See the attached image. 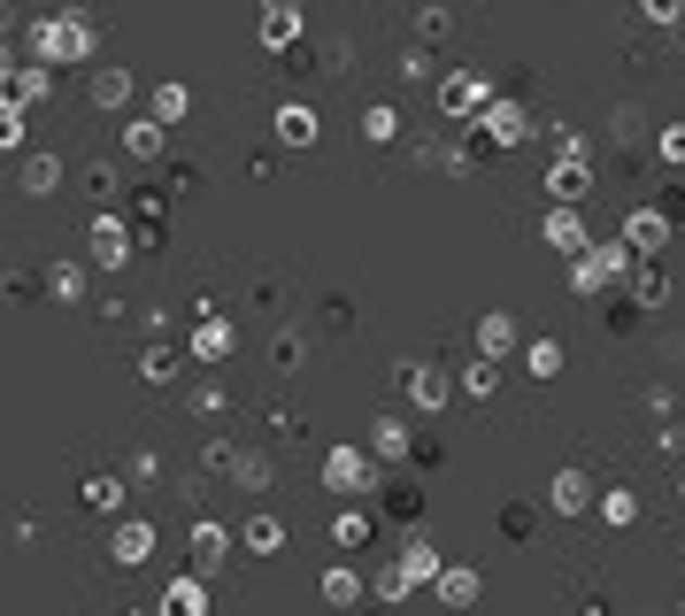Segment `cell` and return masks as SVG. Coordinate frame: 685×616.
Returning a JSON list of instances; mask_svg holds the SVG:
<instances>
[{
	"label": "cell",
	"instance_id": "cell-1",
	"mask_svg": "<svg viewBox=\"0 0 685 616\" xmlns=\"http://www.w3.org/2000/svg\"><path fill=\"white\" fill-rule=\"evenodd\" d=\"M31 54H39V62H85V54H93V24H85L77 0H69L62 16L31 24Z\"/></svg>",
	"mask_w": 685,
	"mask_h": 616
},
{
	"label": "cell",
	"instance_id": "cell-2",
	"mask_svg": "<svg viewBox=\"0 0 685 616\" xmlns=\"http://www.w3.org/2000/svg\"><path fill=\"white\" fill-rule=\"evenodd\" d=\"M470 131H485L493 147H524L540 124H532V109H524V101H508V93H485V109L470 116Z\"/></svg>",
	"mask_w": 685,
	"mask_h": 616
},
{
	"label": "cell",
	"instance_id": "cell-3",
	"mask_svg": "<svg viewBox=\"0 0 685 616\" xmlns=\"http://www.w3.org/2000/svg\"><path fill=\"white\" fill-rule=\"evenodd\" d=\"M617 239H624L632 254H670V247H677V216H670V209H632Z\"/></svg>",
	"mask_w": 685,
	"mask_h": 616
},
{
	"label": "cell",
	"instance_id": "cell-4",
	"mask_svg": "<svg viewBox=\"0 0 685 616\" xmlns=\"http://www.w3.org/2000/svg\"><path fill=\"white\" fill-rule=\"evenodd\" d=\"M324 486H331V493H378V455L331 448V455H324Z\"/></svg>",
	"mask_w": 685,
	"mask_h": 616
},
{
	"label": "cell",
	"instance_id": "cell-5",
	"mask_svg": "<svg viewBox=\"0 0 685 616\" xmlns=\"http://www.w3.org/2000/svg\"><path fill=\"white\" fill-rule=\"evenodd\" d=\"M624 309H670V271H662V254H639L632 271H624Z\"/></svg>",
	"mask_w": 685,
	"mask_h": 616
},
{
	"label": "cell",
	"instance_id": "cell-6",
	"mask_svg": "<svg viewBox=\"0 0 685 616\" xmlns=\"http://www.w3.org/2000/svg\"><path fill=\"white\" fill-rule=\"evenodd\" d=\"M485 93H493L485 77H470V70H455V77H440V116H447V124H470V116L485 109Z\"/></svg>",
	"mask_w": 685,
	"mask_h": 616
},
{
	"label": "cell",
	"instance_id": "cell-7",
	"mask_svg": "<svg viewBox=\"0 0 685 616\" xmlns=\"http://www.w3.org/2000/svg\"><path fill=\"white\" fill-rule=\"evenodd\" d=\"M147 555H154V524H147V516H116V540H109V563H116V570H139Z\"/></svg>",
	"mask_w": 685,
	"mask_h": 616
},
{
	"label": "cell",
	"instance_id": "cell-8",
	"mask_svg": "<svg viewBox=\"0 0 685 616\" xmlns=\"http://www.w3.org/2000/svg\"><path fill=\"white\" fill-rule=\"evenodd\" d=\"M540 239H547V247H562V254H578V247H593V231H585V216H578V201H555V209L540 216Z\"/></svg>",
	"mask_w": 685,
	"mask_h": 616
},
{
	"label": "cell",
	"instance_id": "cell-9",
	"mask_svg": "<svg viewBox=\"0 0 685 616\" xmlns=\"http://www.w3.org/2000/svg\"><path fill=\"white\" fill-rule=\"evenodd\" d=\"M401 386H408L416 408H447V393H455V378L440 363H401Z\"/></svg>",
	"mask_w": 685,
	"mask_h": 616
},
{
	"label": "cell",
	"instance_id": "cell-10",
	"mask_svg": "<svg viewBox=\"0 0 685 616\" xmlns=\"http://www.w3.org/2000/svg\"><path fill=\"white\" fill-rule=\"evenodd\" d=\"M517 347H524V331H517V316H508V309H485V316H478V355L508 363Z\"/></svg>",
	"mask_w": 685,
	"mask_h": 616
},
{
	"label": "cell",
	"instance_id": "cell-11",
	"mask_svg": "<svg viewBox=\"0 0 685 616\" xmlns=\"http://www.w3.org/2000/svg\"><path fill=\"white\" fill-rule=\"evenodd\" d=\"M131 247H139V239H131V224H124V216H101V224H93V262H101V271H124Z\"/></svg>",
	"mask_w": 685,
	"mask_h": 616
},
{
	"label": "cell",
	"instance_id": "cell-12",
	"mask_svg": "<svg viewBox=\"0 0 685 616\" xmlns=\"http://www.w3.org/2000/svg\"><path fill=\"white\" fill-rule=\"evenodd\" d=\"M547 508H555V516H585V508H593V478H585V470H555V478H547Z\"/></svg>",
	"mask_w": 685,
	"mask_h": 616
},
{
	"label": "cell",
	"instance_id": "cell-13",
	"mask_svg": "<svg viewBox=\"0 0 685 616\" xmlns=\"http://www.w3.org/2000/svg\"><path fill=\"white\" fill-rule=\"evenodd\" d=\"M585 193H593V169L570 162V154H555L547 162V201H585Z\"/></svg>",
	"mask_w": 685,
	"mask_h": 616
},
{
	"label": "cell",
	"instance_id": "cell-14",
	"mask_svg": "<svg viewBox=\"0 0 685 616\" xmlns=\"http://www.w3.org/2000/svg\"><path fill=\"white\" fill-rule=\"evenodd\" d=\"M408 448H416L408 416H378V424H370V455H378V463H408Z\"/></svg>",
	"mask_w": 685,
	"mask_h": 616
},
{
	"label": "cell",
	"instance_id": "cell-15",
	"mask_svg": "<svg viewBox=\"0 0 685 616\" xmlns=\"http://www.w3.org/2000/svg\"><path fill=\"white\" fill-rule=\"evenodd\" d=\"M231 355V324L201 301V324H193V363H224Z\"/></svg>",
	"mask_w": 685,
	"mask_h": 616
},
{
	"label": "cell",
	"instance_id": "cell-16",
	"mask_svg": "<svg viewBox=\"0 0 685 616\" xmlns=\"http://www.w3.org/2000/svg\"><path fill=\"white\" fill-rule=\"evenodd\" d=\"M162 147H169V124H154V116H131L124 124V154L131 162H162Z\"/></svg>",
	"mask_w": 685,
	"mask_h": 616
},
{
	"label": "cell",
	"instance_id": "cell-17",
	"mask_svg": "<svg viewBox=\"0 0 685 616\" xmlns=\"http://www.w3.org/2000/svg\"><path fill=\"white\" fill-rule=\"evenodd\" d=\"M432 586H440V601H447V608H470V601L485 593V578H478L470 563H440V578H432Z\"/></svg>",
	"mask_w": 685,
	"mask_h": 616
},
{
	"label": "cell",
	"instance_id": "cell-18",
	"mask_svg": "<svg viewBox=\"0 0 685 616\" xmlns=\"http://www.w3.org/2000/svg\"><path fill=\"white\" fill-rule=\"evenodd\" d=\"M593 516H601L609 532H632V524H639V493H632V486H609V493H593Z\"/></svg>",
	"mask_w": 685,
	"mask_h": 616
},
{
	"label": "cell",
	"instance_id": "cell-19",
	"mask_svg": "<svg viewBox=\"0 0 685 616\" xmlns=\"http://www.w3.org/2000/svg\"><path fill=\"white\" fill-rule=\"evenodd\" d=\"M562 262H570V286H578L585 301H601V293L617 286V278L601 271V254H593V247H578V254H562Z\"/></svg>",
	"mask_w": 685,
	"mask_h": 616
},
{
	"label": "cell",
	"instance_id": "cell-20",
	"mask_svg": "<svg viewBox=\"0 0 685 616\" xmlns=\"http://www.w3.org/2000/svg\"><path fill=\"white\" fill-rule=\"evenodd\" d=\"M385 501H378V516H393V524H423V486L416 478H401V486H378Z\"/></svg>",
	"mask_w": 685,
	"mask_h": 616
},
{
	"label": "cell",
	"instance_id": "cell-21",
	"mask_svg": "<svg viewBox=\"0 0 685 616\" xmlns=\"http://www.w3.org/2000/svg\"><path fill=\"white\" fill-rule=\"evenodd\" d=\"M62 178H69V162H62V154H31V162H24V193H31V201L62 193Z\"/></svg>",
	"mask_w": 685,
	"mask_h": 616
},
{
	"label": "cell",
	"instance_id": "cell-22",
	"mask_svg": "<svg viewBox=\"0 0 685 616\" xmlns=\"http://www.w3.org/2000/svg\"><path fill=\"white\" fill-rule=\"evenodd\" d=\"M239 548H246V555H278V548H286V524H278V516H263V508H254V516L239 524Z\"/></svg>",
	"mask_w": 685,
	"mask_h": 616
},
{
	"label": "cell",
	"instance_id": "cell-23",
	"mask_svg": "<svg viewBox=\"0 0 685 616\" xmlns=\"http://www.w3.org/2000/svg\"><path fill=\"white\" fill-rule=\"evenodd\" d=\"M316 131H324V124H316L308 101H286V109H278V139H286V147H316Z\"/></svg>",
	"mask_w": 685,
	"mask_h": 616
},
{
	"label": "cell",
	"instance_id": "cell-24",
	"mask_svg": "<svg viewBox=\"0 0 685 616\" xmlns=\"http://www.w3.org/2000/svg\"><path fill=\"white\" fill-rule=\"evenodd\" d=\"M401 570H408V586H432V578H440V548L423 540V532H408V548H401Z\"/></svg>",
	"mask_w": 685,
	"mask_h": 616
},
{
	"label": "cell",
	"instance_id": "cell-25",
	"mask_svg": "<svg viewBox=\"0 0 685 616\" xmlns=\"http://www.w3.org/2000/svg\"><path fill=\"white\" fill-rule=\"evenodd\" d=\"M93 109H131V70H116V62L93 70Z\"/></svg>",
	"mask_w": 685,
	"mask_h": 616
},
{
	"label": "cell",
	"instance_id": "cell-26",
	"mask_svg": "<svg viewBox=\"0 0 685 616\" xmlns=\"http://www.w3.org/2000/svg\"><path fill=\"white\" fill-rule=\"evenodd\" d=\"M162 608H169V616H201V608H208V586H201L193 570L169 578V586H162Z\"/></svg>",
	"mask_w": 685,
	"mask_h": 616
},
{
	"label": "cell",
	"instance_id": "cell-27",
	"mask_svg": "<svg viewBox=\"0 0 685 616\" xmlns=\"http://www.w3.org/2000/svg\"><path fill=\"white\" fill-rule=\"evenodd\" d=\"M301 39V9H286V0H263V47H293Z\"/></svg>",
	"mask_w": 685,
	"mask_h": 616
},
{
	"label": "cell",
	"instance_id": "cell-28",
	"mask_svg": "<svg viewBox=\"0 0 685 616\" xmlns=\"http://www.w3.org/2000/svg\"><path fill=\"white\" fill-rule=\"evenodd\" d=\"M363 139H370V147H393V139H401V109H393V101H370V109H363Z\"/></svg>",
	"mask_w": 685,
	"mask_h": 616
},
{
	"label": "cell",
	"instance_id": "cell-29",
	"mask_svg": "<svg viewBox=\"0 0 685 616\" xmlns=\"http://www.w3.org/2000/svg\"><path fill=\"white\" fill-rule=\"evenodd\" d=\"M462 393H470V401H493V393H500V363H493V355H470V363H462Z\"/></svg>",
	"mask_w": 685,
	"mask_h": 616
},
{
	"label": "cell",
	"instance_id": "cell-30",
	"mask_svg": "<svg viewBox=\"0 0 685 616\" xmlns=\"http://www.w3.org/2000/svg\"><path fill=\"white\" fill-rule=\"evenodd\" d=\"M47 293L77 309V301H85V262H47Z\"/></svg>",
	"mask_w": 685,
	"mask_h": 616
},
{
	"label": "cell",
	"instance_id": "cell-31",
	"mask_svg": "<svg viewBox=\"0 0 685 616\" xmlns=\"http://www.w3.org/2000/svg\"><path fill=\"white\" fill-rule=\"evenodd\" d=\"M524 378H562V339L540 331V339L524 347Z\"/></svg>",
	"mask_w": 685,
	"mask_h": 616
},
{
	"label": "cell",
	"instance_id": "cell-32",
	"mask_svg": "<svg viewBox=\"0 0 685 616\" xmlns=\"http://www.w3.org/2000/svg\"><path fill=\"white\" fill-rule=\"evenodd\" d=\"M193 116V85H154V124H186Z\"/></svg>",
	"mask_w": 685,
	"mask_h": 616
},
{
	"label": "cell",
	"instance_id": "cell-33",
	"mask_svg": "<svg viewBox=\"0 0 685 616\" xmlns=\"http://www.w3.org/2000/svg\"><path fill=\"white\" fill-rule=\"evenodd\" d=\"M193 563L201 570H224V524H208V516L193 524Z\"/></svg>",
	"mask_w": 685,
	"mask_h": 616
},
{
	"label": "cell",
	"instance_id": "cell-34",
	"mask_svg": "<svg viewBox=\"0 0 685 616\" xmlns=\"http://www.w3.org/2000/svg\"><path fill=\"white\" fill-rule=\"evenodd\" d=\"M124 501H131L124 478H93V486H85V508H101V516H124Z\"/></svg>",
	"mask_w": 685,
	"mask_h": 616
},
{
	"label": "cell",
	"instance_id": "cell-35",
	"mask_svg": "<svg viewBox=\"0 0 685 616\" xmlns=\"http://www.w3.org/2000/svg\"><path fill=\"white\" fill-rule=\"evenodd\" d=\"M363 593H370V586H363L355 570H324V601H331V608H355Z\"/></svg>",
	"mask_w": 685,
	"mask_h": 616
},
{
	"label": "cell",
	"instance_id": "cell-36",
	"mask_svg": "<svg viewBox=\"0 0 685 616\" xmlns=\"http://www.w3.org/2000/svg\"><path fill=\"white\" fill-rule=\"evenodd\" d=\"M331 540H339V548H363V540H370V508H339V516H331Z\"/></svg>",
	"mask_w": 685,
	"mask_h": 616
},
{
	"label": "cell",
	"instance_id": "cell-37",
	"mask_svg": "<svg viewBox=\"0 0 685 616\" xmlns=\"http://www.w3.org/2000/svg\"><path fill=\"white\" fill-rule=\"evenodd\" d=\"M609 139H617V154H632V147L647 139V116H639V109H617V116H609Z\"/></svg>",
	"mask_w": 685,
	"mask_h": 616
},
{
	"label": "cell",
	"instance_id": "cell-38",
	"mask_svg": "<svg viewBox=\"0 0 685 616\" xmlns=\"http://www.w3.org/2000/svg\"><path fill=\"white\" fill-rule=\"evenodd\" d=\"M655 162L662 169H685V124H655Z\"/></svg>",
	"mask_w": 685,
	"mask_h": 616
},
{
	"label": "cell",
	"instance_id": "cell-39",
	"mask_svg": "<svg viewBox=\"0 0 685 616\" xmlns=\"http://www.w3.org/2000/svg\"><path fill=\"white\" fill-rule=\"evenodd\" d=\"M139 378H147V386H169V378H178V355H169V347H147V355H139Z\"/></svg>",
	"mask_w": 685,
	"mask_h": 616
},
{
	"label": "cell",
	"instance_id": "cell-40",
	"mask_svg": "<svg viewBox=\"0 0 685 616\" xmlns=\"http://www.w3.org/2000/svg\"><path fill=\"white\" fill-rule=\"evenodd\" d=\"M85 193H93V201L109 209V201H116L124 186H116V169H109V162H85Z\"/></svg>",
	"mask_w": 685,
	"mask_h": 616
},
{
	"label": "cell",
	"instance_id": "cell-41",
	"mask_svg": "<svg viewBox=\"0 0 685 616\" xmlns=\"http://www.w3.org/2000/svg\"><path fill=\"white\" fill-rule=\"evenodd\" d=\"M547 154H570V162H593V139H585V131H562V124H555V131H547Z\"/></svg>",
	"mask_w": 685,
	"mask_h": 616
},
{
	"label": "cell",
	"instance_id": "cell-42",
	"mask_svg": "<svg viewBox=\"0 0 685 616\" xmlns=\"http://www.w3.org/2000/svg\"><path fill=\"white\" fill-rule=\"evenodd\" d=\"M231 478H239L246 493H263V486H270V463H263V455H231Z\"/></svg>",
	"mask_w": 685,
	"mask_h": 616
},
{
	"label": "cell",
	"instance_id": "cell-43",
	"mask_svg": "<svg viewBox=\"0 0 685 616\" xmlns=\"http://www.w3.org/2000/svg\"><path fill=\"white\" fill-rule=\"evenodd\" d=\"M639 16L662 24V32H677V24H685V0H639Z\"/></svg>",
	"mask_w": 685,
	"mask_h": 616
},
{
	"label": "cell",
	"instance_id": "cell-44",
	"mask_svg": "<svg viewBox=\"0 0 685 616\" xmlns=\"http://www.w3.org/2000/svg\"><path fill=\"white\" fill-rule=\"evenodd\" d=\"M370 593H385V601H401V593H408V570H401V563H385V570H378V586H370Z\"/></svg>",
	"mask_w": 685,
	"mask_h": 616
},
{
	"label": "cell",
	"instance_id": "cell-45",
	"mask_svg": "<svg viewBox=\"0 0 685 616\" xmlns=\"http://www.w3.org/2000/svg\"><path fill=\"white\" fill-rule=\"evenodd\" d=\"M193 408H201V416H216V408H224V386H216V378H201V386H193Z\"/></svg>",
	"mask_w": 685,
	"mask_h": 616
},
{
	"label": "cell",
	"instance_id": "cell-46",
	"mask_svg": "<svg viewBox=\"0 0 685 616\" xmlns=\"http://www.w3.org/2000/svg\"><path fill=\"white\" fill-rule=\"evenodd\" d=\"M447 24H455L447 9H423V16H416V32H423V39H447Z\"/></svg>",
	"mask_w": 685,
	"mask_h": 616
},
{
	"label": "cell",
	"instance_id": "cell-47",
	"mask_svg": "<svg viewBox=\"0 0 685 616\" xmlns=\"http://www.w3.org/2000/svg\"><path fill=\"white\" fill-rule=\"evenodd\" d=\"M677 555H685V532H677Z\"/></svg>",
	"mask_w": 685,
	"mask_h": 616
},
{
	"label": "cell",
	"instance_id": "cell-48",
	"mask_svg": "<svg viewBox=\"0 0 685 616\" xmlns=\"http://www.w3.org/2000/svg\"><path fill=\"white\" fill-rule=\"evenodd\" d=\"M677 501H685V486H677Z\"/></svg>",
	"mask_w": 685,
	"mask_h": 616
}]
</instances>
